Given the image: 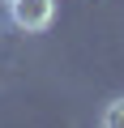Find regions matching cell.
I'll return each instance as SVG.
<instances>
[{
    "instance_id": "1",
    "label": "cell",
    "mask_w": 124,
    "mask_h": 128,
    "mask_svg": "<svg viewBox=\"0 0 124 128\" xmlns=\"http://www.w3.org/2000/svg\"><path fill=\"white\" fill-rule=\"evenodd\" d=\"M51 17H56V0H9V22L26 34L47 30Z\"/></svg>"
},
{
    "instance_id": "2",
    "label": "cell",
    "mask_w": 124,
    "mask_h": 128,
    "mask_svg": "<svg viewBox=\"0 0 124 128\" xmlns=\"http://www.w3.org/2000/svg\"><path fill=\"white\" fill-rule=\"evenodd\" d=\"M103 128H124V98L103 107Z\"/></svg>"
}]
</instances>
